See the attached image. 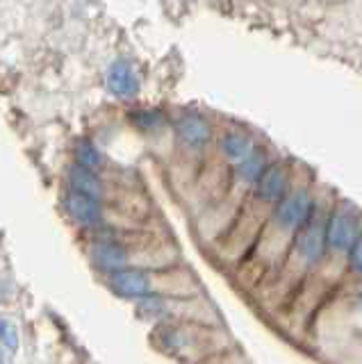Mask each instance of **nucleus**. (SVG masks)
<instances>
[{
  "label": "nucleus",
  "instance_id": "6",
  "mask_svg": "<svg viewBox=\"0 0 362 364\" xmlns=\"http://www.w3.org/2000/svg\"><path fill=\"white\" fill-rule=\"evenodd\" d=\"M112 287L126 299H149V296H153V284L142 271H115L112 273Z\"/></svg>",
  "mask_w": 362,
  "mask_h": 364
},
{
  "label": "nucleus",
  "instance_id": "10",
  "mask_svg": "<svg viewBox=\"0 0 362 364\" xmlns=\"http://www.w3.org/2000/svg\"><path fill=\"white\" fill-rule=\"evenodd\" d=\"M221 151L225 153V157L233 159V162L240 164L242 159H246L248 155H251L255 151L253 141L248 139L246 134H240V132H228L221 139Z\"/></svg>",
  "mask_w": 362,
  "mask_h": 364
},
{
  "label": "nucleus",
  "instance_id": "12",
  "mask_svg": "<svg viewBox=\"0 0 362 364\" xmlns=\"http://www.w3.org/2000/svg\"><path fill=\"white\" fill-rule=\"evenodd\" d=\"M94 259L98 262L100 267L105 269H112V271H121V267L126 264V250H123L119 244H112V242H105V244H98L94 248Z\"/></svg>",
  "mask_w": 362,
  "mask_h": 364
},
{
  "label": "nucleus",
  "instance_id": "11",
  "mask_svg": "<svg viewBox=\"0 0 362 364\" xmlns=\"http://www.w3.org/2000/svg\"><path fill=\"white\" fill-rule=\"evenodd\" d=\"M267 166H269L267 155L255 148L251 155H248L246 159H242V162L237 164V173H240V178L246 182V185H255V182L260 180V176L265 173Z\"/></svg>",
  "mask_w": 362,
  "mask_h": 364
},
{
  "label": "nucleus",
  "instance_id": "9",
  "mask_svg": "<svg viewBox=\"0 0 362 364\" xmlns=\"http://www.w3.org/2000/svg\"><path fill=\"white\" fill-rule=\"evenodd\" d=\"M69 180L73 185V191H78V193H85V196L96 198V200L103 196V187H100V180L96 178L94 171H87L82 166H73L69 173Z\"/></svg>",
  "mask_w": 362,
  "mask_h": 364
},
{
  "label": "nucleus",
  "instance_id": "17",
  "mask_svg": "<svg viewBox=\"0 0 362 364\" xmlns=\"http://www.w3.org/2000/svg\"><path fill=\"white\" fill-rule=\"evenodd\" d=\"M360 303H362V296H360Z\"/></svg>",
  "mask_w": 362,
  "mask_h": 364
},
{
  "label": "nucleus",
  "instance_id": "7",
  "mask_svg": "<svg viewBox=\"0 0 362 364\" xmlns=\"http://www.w3.org/2000/svg\"><path fill=\"white\" fill-rule=\"evenodd\" d=\"M64 205H66V212H69L78 223H85V225H94L100 221V216H103L96 198H89L85 193H78V191L66 193Z\"/></svg>",
  "mask_w": 362,
  "mask_h": 364
},
{
  "label": "nucleus",
  "instance_id": "3",
  "mask_svg": "<svg viewBox=\"0 0 362 364\" xmlns=\"http://www.w3.org/2000/svg\"><path fill=\"white\" fill-rule=\"evenodd\" d=\"M287 182H289V173L285 164L282 162L269 164L265 168V173L253 185V198L260 205H274L276 208L282 200V196L287 193Z\"/></svg>",
  "mask_w": 362,
  "mask_h": 364
},
{
  "label": "nucleus",
  "instance_id": "4",
  "mask_svg": "<svg viewBox=\"0 0 362 364\" xmlns=\"http://www.w3.org/2000/svg\"><path fill=\"white\" fill-rule=\"evenodd\" d=\"M358 221L346 210H333L326 219V246L333 250H351L358 239Z\"/></svg>",
  "mask_w": 362,
  "mask_h": 364
},
{
  "label": "nucleus",
  "instance_id": "14",
  "mask_svg": "<svg viewBox=\"0 0 362 364\" xmlns=\"http://www.w3.org/2000/svg\"><path fill=\"white\" fill-rule=\"evenodd\" d=\"M0 344L7 346V350H16L18 346V335H16V328L5 321V318H0Z\"/></svg>",
  "mask_w": 362,
  "mask_h": 364
},
{
  "label": "nucleus",
  "instance_id": "5",
  "mask_svg": "<svg viewBox=\"0 0 362 364\" xmlns=\"http://www.w3.org/2000/svg\"><path fill=\"white\" fill-rule=\"evenodd\" d=\"M105 85H107L110 94L117 96V98H134V96H137V91H139L137 73H134V68L128 62H123V60L115 62L107 68Z\"/></svg>",
  "mask_w": 362,
  "mask_h": 364
},
{
  "label": "nucleus",
  "instance_id": "2",
  "mask_svg": "<svg viewBox=\"0 0 362 364\" xmlns=\"http://www.w3.org/2000/svg\"><path fill=\"white\" fill-rule=\"evenodd\" d=\"M294 248H297V255L305 264H314V262L321 259L326 248V221L316 214V210L294 237Z\"/></svg>",
  "mask_w": 362,
  "mask_h": 364
},
{
  "label": "nucleus",
  "instance_id": "13",
  "mask_svg": "<svg viewBox=\"0 0 362 364\" xmlns=\"http://www.w3.org/2000/svg\"><path fill=\"white\" fill-rule=\"evenodd\" d=\"M75 153H78V162H80L82 168L87 171H94L100 166V155L96 151V146L92 141H87V139H80L75 144Z\"/></svg>",
  "mask_w": 362,
  "mask_h": 364
},
{
  "label": "nucleus",
  "instance_id": "1",
  "mask_svg": "<svg viewBox=\"0 0 362 364\" xmlns=\"http://www.w3.org/2000/svg\"><path fill=\"white\" fill-rule=\"evenodd\" d=\"M314 212V200L308 189H292L287 191L282 200L271 212V221L282 232H294L297 235L301 228L308 223V219Z\"/></svg>",
  "mask_w": 362,
  "mask_h": 364
},
{
  "label": "nucleus",
  "instance_id": "16",
  "mask_svg": "<svg viewBox=\"0 0 362 364\" xmlns=\"http://www.w3.org/2000/svg\"><path fill=\"white\" fill-rule=\"evenodd\" d=\"M348 262H351V269L356 273H362V232L358 235L356 244L348 250Z\"/></svg>",
  "mask_w": 362,
  "mask_h": 364
},
{
  "label": "nucleus",
  "instance_id": "15",
  "mask_svg": "<svg viewBox=\"0 0 362 364\" xmlns=\"http://www.w3.org/2000/svg\"><path fill=\"white\" fill-rule=\"evenodd\" d=\"M134 121H137V125L144 130H155V128H160V125H162V114L155 112V109H146V112L137 114Z\"/></svg>",
  "mask_w": 362,
  "mask_h": 364
},
{
  "label": "nucleus",
  "instance_id": "8",
  "mask_svg": "<svg viewBox=\"0 0 362 364\" xmlns=\"http://www.w3.org/2000/svg\"><path fill=\"white\" fill-rule=\"evenodd\" d=\"M178 134L187 146H203L210 141V123L198 114H187L178 121Z\"/></svg>",
  "mask_w": 362,
  "mask_h": 364
}]
</instances>
